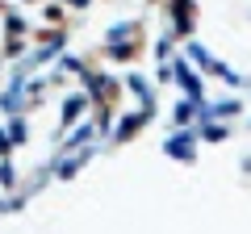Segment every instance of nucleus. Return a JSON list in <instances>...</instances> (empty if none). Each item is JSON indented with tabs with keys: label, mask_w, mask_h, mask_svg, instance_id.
<instances>
[{
	"label": "nucleus",
	"mask_w": 251,
	"mask_h": 234,
	"mask_svg": "<svg viewBox=\"0 0 251 234\" xmlns=\"http://www.w3.org/2000/svg\"><path fill=\"white\" fill-rule=\"evenodd\" d=\"M0 151H4V138H0Z\"/></svg>",
	"instance_id": "5"
},
{
	"label": "nucleus",
	"mask_w": 251,
	"mask_h": 234,
	"mask_svg": "<svg viewBox=\"0 0 251 234\" xmlns=\"http://www.w3.org/2000/svg\"><path fill=\"white\" fill-rule=\"evenodd\" d=\"M172 13H176V29L188 34L193 29V0H172Z\"/></svg>",
	"instance_id": "1"
},
{
	"label": "nucleus",
	"mask_w": 251,
	"mask_h": 234,
	"mask_svg": "<svg viewBox=\"0 0 251 234\" xmlns=\"http://www.w3.org/2000/svg\"><path fill=\"white\" fill-rule=\"evenodd\" d=\"M168 151H172V155H180V159H188V155H193V138H188V134H184V138H172Z\"/></svg>",
	"instance_id": "2"
},
{
	"label": "nucleus",
	"mask_w": 251,
	"mask_h": 234,
	"mask_svg": "<svg viewBox=\"0 0 251 234\" xmlns=\"http://www.w3.org/2000/svg\"><path fill=\"white\" fill-rule=\"evenodd\" d=\"M80 105H84V96H72V100H67V109H63V117H67V121H72V117L80 113Z\"/></svg>",
	"instance_id": "3"
},
{
	"label": "nucleus",
	"mask_w": 251,
	"mask_h": 234,
	"mask_svg": "<svg viewBox=\"0 0 251 234\" xmlns=\"http://www.w3.org/2000/svg\"><path fill=\"white\" fill-rule=\"evenodd\" d=\"M72 4H75V9H88V0H72Z\"/></svg>",
	"instance_id": "4"
}]
</instances>
